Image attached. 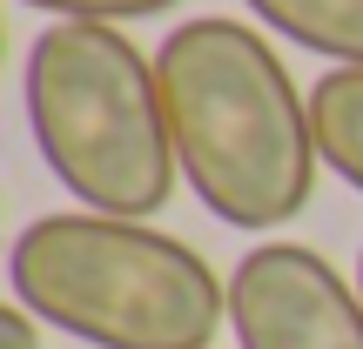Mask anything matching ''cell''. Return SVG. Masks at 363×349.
<instances>
[{
    "label": "cell",
    "instance_id": "9",
    "mask_svg": "<svg viewBox=\"0 0 363 349\" xmlns=\"http://www.w3.org/2000/svg\"><path fill=\"white\" fill-rule=\"evenodd\" d=\"M357 296H363V248H357Z\"/></svg>",
    "mask_w": 363,
    "mask_h": 349
},
{
    "label": "cell",
    "instance_id": "7",
    "mask_svg": "<svg viewBox=\"0 0 363 349\" xmlns=\"http://www.w3.org/2000/svg\"><path fill=\"white\" fill-rule=\"evenodd\" d=\"M21 7H40V13H54V21H108V27H121V21L169 13L182 0H21Z\"/></svg>",
    "mask_w": 363,
    "mask_h": 349
},
{
    "label": "cell",
    "instance_id": "8",
    "mask_svg": "<svg viewBox=\"0 0 363 349\" xmlns=\"http://www.w3.org/2000/svg\"><path fill=\"white\" fill-rule=\"evenodd\" d=\"M0 349H40V316L21 309V302H7V309H0Z\"/></svg>",
    "mask_w": 363,
    "mask_h": 349
},
{
    "label": "cell",
    "instance_id": "6",
    "mask_svg": "<svg viewBox=\"0 0 363 349\" xmlns=\"http://www.w3.org/2000/svg\"><path fill=\"white\" fill-rule=\"evenodd\" d=\"M310 121H316V155L337 181L363 195V67H330L310 88Z\"/></svg>",
    "mask_w": 363,
    "mask_h": 349
},
{
    "label": "cell",
    "instance_id": "5",
    "mask_svg": "<svg viewBox=\"0 0 363 349\" xmlns=\"http://www.w3.org/2000/svg\"><path fill=\"white\" fill-rule=\"evenodd\" d=\"M242 7L269 21V34L330 54L337 67H363V0H242Z\"/></svg>",
    "mask_w": 363,
    "mask_h": 349
},
{
    "label": "cell",
    "instance_id": "2",
    "mask_svg": "<svg viewBox=\"0 0 363 349\" xmlns=\"http://www.w3.org/2000/svg\"><path fill=\"white\" fill-rule=\"evenodd\" d=\"M13 302L94 349H208L229 329V282H216L182 235L128 215H40L7 256Z\"/></svg>",
    "mask_w": 363,
    "mask_h": 349
},
{
    "label": "cell",
    "instance_id": "4",
    "mask_svg": "<svg viewBox=\"0 0 363 349\" xmlns=\"http://www.w3.org/2000/svg\"><path fill=\"white\" fill-rule=\"evenodd\" d=\"M235 349H363V296L310 242H262L229 269Z\"/></svg>",
    "mask_w": 363,
    "mask_h": 349
},
{
    "label": "cell",
    "instance_id": "1",
    "mask_svg": "<svg viewBox=\"0 0 363 349\" xmlns=\"http://www.w3.org/2000/svg\"><path fill=\"white\" fill-rule=\"evenodd\" d=\"M175 161L229 229H283L316 195V121L283 54L249 21H182L155 54Z\"/></svg>",
    "mask_w": 363,
    "mask_h": 349
},
{
    "label": "cell",
    "instance_id": "3",
    "mask_svg": "<svg viewBox=\"0 0 363 349\" xmlns=\"http://www.w3.org/2000/svg\"><path fill=\"white\" fill-rule=\"evenodd\" d=\"M21 88L40 161L81 208L128 222L169 208L182 161L155 54L108 21H54L27 47Z\"/></svg>",
    "mask_w": 363,
    "mask_h": 349
}]
</instances>
